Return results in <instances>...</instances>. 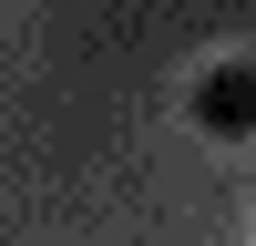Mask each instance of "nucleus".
<instances>
[{
    "label": "nucleus",
    "mask_w": 256,
    "mask_h": 246,
    "mask_svg": "<svg viewBox=\"0 0 256 246\" xmlns=\"http://www.w3.org/2000/svg\"><path fill=\"white\" fill-rule=\"evenodd\" d=\"M195 123L205 134H256V62H216L195 82Z\"/></svg>",
    "instance_id": "nucleus-1"
}]
</instances>
